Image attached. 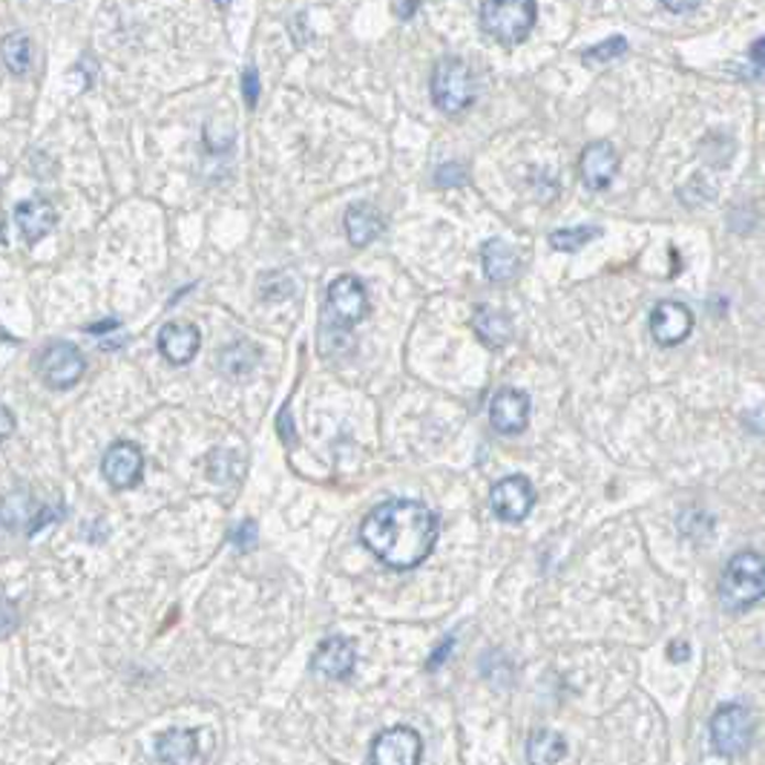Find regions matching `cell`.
<instances>
[{"mask_svg":"<svg viewBox=\"0 0 765 765\" xmlns=\"http://www.w3.org/2000/svg\"><path fill=\"white\" fill-rule=\"evenodd\" d=\"M15 225L26 242H41L58 225V210L53 208L50 199L32 196L15 208Z\"/></svg>","mask_w":765,"mask_h":765,"instance_id":"9a60e30c","label":"cell"},{"mask_svg":"<svg viewBox=\"0 0 765 765\" xmlns=\"http://www.w3.org/2000/svg\"><path fill=\"white\" fill-rule=\"evenodd\" d=\"M472 328H476L478 340L490 349H504L506 342L513 340V323L495 308H478L472 317Z\"/></svg>","mask_w":765,"mask_h":765,"instance_id":"ffe728a7","label":"cell"},{"mask_svg":"<svg viewBox=\"0 0 765 765\" xmlns=\"http://www.w3.org/2000/svg\"><path fill=\"white\" fill-rule=\"evenodd\" d=\"M383 233V216L372 205H351L346 210V237L354 248L372 245L374 239Z\"/></svg>","mask_w":765,"mask_h":765,"instance_id":"d6986e66","label":"cell"},{"mask_svg":"<svg viewBox=\"0 0 765 765\" xmlns=\"http://www.w3.org/2000/svg\"><path fill=\"white\" fill-rule=\"evenodd\" d=\"M0 417H3V438H12V426H15V420H12V412L3 409L0 412Z\"/></svg>","mask_w":765,"mask_h":765,"instance_id":"e575fe53","label":"cell"},{"mask_svg":"<svg viewBox=\"0 0 765 765\" xmlns=\"http://www.w3.org/2000/svg\"><path fill=\"white\" fill-rule=\"evenodd\" d=\"M231 542L237 544L239 550H251L253 544H256V524L253 521H242L231 533Z\"/></svg>","mask_w":765,"mask_h":765,"instance_id":"83f0119b","label":"cell"},{"mask_svg":"<svg viewBox=\"0 0 765 765\" xmlns=\"http://www.w3.org/2000/svg\"><path fill=\"white\" fill-rule=\"evenodd\" d=\"M276 431H280V438L285 440V444H294V424H291V415H288V409H283L280 415H276Z\"/></svg>","mask_w":765,"mask_h":765,"instance_id":"f546056e","label":"cell"},{"mask_svg":"<svg viewBox=\"0 0 765 765\" xmlns=\"http://www.w3.org/2000/svg\"><path fill=\"white\" fill-rule=\"evenodd\" d=\"M670 659H677V662H682V659H688V645L685 642H674L670 645Z\"/></svg>","mask_w":765,"mask_h":765,"instance_id":"836d02e7","label":"cell"},{"mask_svg":"<svg viewBox=\"0 0 765 765\" xmlns=\"http://www.w3.org/2000/svg\"><path fill=\"white\" fill-rule=\"evenodd\" d=\"M751 61L765 69V37H757V41L751 44Z\"/></svg>","mask_w":765,"mask_h":765,"instance_id":"1f68e13d","label":"cell"},{"mask_svg":"<svg viewBox=\"0 0 765 765\" xmlns=\"http://www.w3.org/2000/svg\"><path fill=\"white\" fill-rule=\"evenodd\" d=\"M567 757L565 736L558 731L538 729L527 740V763L529 765H558Z\"/></svg>","mask_w":765,"mask_h":765,"instance_id":"44dd1931","label":"cell"},{"mask_svg":"<svg viewBox=\"0 0 765 765\" xmlns=\"http://www.w3.org/2000/svg\"><path fill=\"white\" fill-rule=\"evenodd\" d=\"M579 173L581 182L590 190H604L619 173V153L610 142H593L581 150L579 156Z\"/></svg>","mask_w":765,"mask_h":765,"instance_id":"5bb4252c","label":"cell"},{"mask_svg":"<svg viewBox=\"0 0 765 765\" xmlns=\"http://www.w3.org/2000/svg\"><path fill=\"white\" fill-rule=\"evenodd\" d=\"M535 18H538V7L529 3V0H518V3H483L481 7L483 32L504 46H515L521 41H527L535 26Z\"/></svg>","mask_w":765,"mask_h":765,"instance_id":"277c9868","label":"cell"},{"mask_svg":"<svg viewBox=\"0 0 765 765\" xmlns=\"http://www.w3.org/2000/svg\"><path fill=\"white\" fill-rule=\"evenodd\" d=\"M110 328H119V320H105L101 326H87L89 335H101V331H110Z\"/></svg>","mask_w":765,"mask_h":765,"instance_id":"d590c367","label":"cell"},{"mask_svg":"<svg viewBox=\"0 0 765 765\" xmlns=\"http://www.w3.org/2000/svg\"><path fill=\"white\" fill-rule=\"evenodd\" d=\"M624 53H627V41L616 35V37H608V41H602V44L590 46L588 53L581 55V61H584V64H604V61L622 58Z\"/></svg>","mask_w":765,"mask_h":765,"instance_id":"d4e9b609","label":"cell"},{"mask_svg":"<svg viewBox=\"0 0 765 765\" xmlns=\"http://www.w3.org/2000/svg\"><path fill=\"white\" fill-rule=\"evenodd\" d=\"M199 754L196 731L171 729L156 740V757L162 765H194Z\"/></svg>","mask_w":765,"mask_h":765,"instance_id":"e0dca14e","label":"cell"},{"mask_svg":"<svg viewBox=\"0 0 765 765\" xmlns=\"http://www.w3.org/2000/svg\"><path fill=\"white\" fill-rule=\"evenodd\" d=\"M328 308L342 326H354L363 320L369 314V294H365L363 283L351 274L337 276L335 283L328 285Z\"/></svg>","mask_w":765,"mask_h":765,"instance_id":"7c38bea8","label":"cell"},{"mask_svg":"<svg viewBox=\"0 0 765 765\" xmlns=\"http://www.w3.org/2000/svg\"><path fill=\"white\" fill-rule=\"evenodd\" d=\"M37 369H41V380L46 386L55 389V392H64V389L75 386L84 378L87 360L69 342H53V346H46V351L37 360Z\"/></svg>","mask_w":765,"mask_h":765,"instance_id":"52a82bcc","label":"cell"},{"mask_svg":"<svg viewBox=\"0 0 765 765\" xmlns=\"http://www.w3.org/2000/svg\"><path fill=\"white\" fill-rule=\"evenodd\" d=\"M476 75L467 61L444 58L431 75V101L446 116H461L476 105Z\"/></svg>","mask_w":765,"mask_h":765,"instance_id":"3957f363","label":"cell"},{"mask_svg":"<svg viewBox=\"0 0 765 765\" xmlns=\"http://www.w3.org/2000/svg\"><path fill=\"white\" fill-rule=\"evenodd\" d=\"M3 61L12 75H26L32 67V41L23 32H9L3 37Z\"/></svg>","mask_w":765,"mask_h":765,"instance_id":"603a6c76","label":"cell"},{"mask_svg":"<svg viewBox=\"0 0 765 765\" xmlns=\"http://www.w3.org/2000/svg\"><path fill=\"white\" fill-rule=\"evenodd\" d=\"M602 237V228L595 225H581V228H561V231L550 233V245L561 253H576L584 245H590L593 239Z\"/></svg>","mask_w":765,"mask_h":765,"instance_id":"cb8c5ba5","label":"cell"},{"mask_svg":"<svg viewBox=\"0 0 765 765\" xmlns=\"http://www.w3.org/2000/svg\"><path fill=\"white\" fill-rule=\"evenodd\" d=\"M452 647H455V640H452V636H446L444 645H440L438 651H435V654L429 656V662H426V668H429V670L440 668V665H444V662H446V656L452 654Z\"/></svg>","mask_w":765,"mask_h":765,"instance_id":"4dcf8cb0","label":"cell"},{"mask_svg":"<svg viewBox=\"0 0 765 765\" xmlns=\"http://www.w3.org/2000/svg\"><path fill=\"white\" fill-rule=\"evenodd\" d=\"M424 740L409 725L380 731L369 748V765H420Z\"/></svg>","mask_w":765,"mask_h":765,"instance_id":"8992f818","label":"cell"},{"mask_svg":"<svg viewBox=\"0 0 765 765\" xmlns=\"http://www.w3.org/2000/svg\"><path fill=\"white\" fill-rule=\"evenodd\" d=\"M260 363V349L251 340H239L219 354V369L231 378H248Z\"/></svg>","mask_w":765,"mask_h":765,"instance_id":"7402d4cb","label":"cell"},{"mask_svg":"<svg viewBox=\"0 0 765 765\" xmlns=\"http://www.w3.org/2000/svg\"><path fill=\"white\" fill-rule=\"evenodd\" d=\"M693 331V312L679 299H662L654 305L651 312V337H654L659 346L670 349V346H679L691 337Z\"/></svg>","mask_w":765,"mask_h":765,"instance_id":"9c48e42d","label":"cell"},{"mask_svg":"<svg viewBox=\"0 0 765 765\" xmlns=\"http://www.w3.org/2000/svg\"><path fill=\"white\" fill-rule=\"evenodd\" d=\"M101 472L116 490H133L142 483L144 476V455L142 449L130 440H119L101 458Z\"/></svg>","mask_w":765,"mask_h":765,"instance_id":"30bf717a","label":"cell"},{"mask_svg":"<svg viewBox=\"0 0 765 765\" xmlns=\"http://www.w3.org/2000/svg\"><path fill=\"white\" fill-rule=\"evenodd\" d=\"M58 518H61V510H55V506H41L35 518L30 521V527H26V533H30V535L41 533V529L50 527V524H53V521H58Z\"/></svg>","mask_w":765,"mask_h":765,"instance_id":"f1b7e54d","label":"cell"},{"mask_svg":"<svg viewBox=\"0 0 765 765\" xmlns=\"http://www.w3.org/2000/svg\"><path fill=\"white\" fill-rule=\"evenodd\" d=\"M357 665V651L354 642L346 640V636H328L320 642V647L314 651L312 656V670L314 674H323L326 679H335L342 682L354 674Z\"/></svg>","mask_w":765,"mask_h":765,"instance_id":"4fadbf2b","label":"cell"},{"mask_svg":"<svg viewBox=\"0 0 765 765\" xmlns=\"http://www.w3.org/2000/svg\"><path fill=\"white\" fill-rule=\"evenodd\" d=\"M260 73H256V67H245V73H242V96H245V105L248 110H253V107L260 105Z\"/></svg>","mask_w":765,"mask_h":765,"instance_id":"4316f807","label":"cell"},{"mask_svg":"<svg viewBox=\"0 0 765 765\" xmlns=\"http://www.w3.org/2000/svg\"><path fill=\"white\" fill-rule=\"evenodd\" d=\"M481 265L490 283H510L518 274V253L504 239H490L481 248Z\"/></svg>","mask_w":765,"mask_h":765,"instance_id":"ac0fdd59","label":"cell"},{"mask_svg":"<svg viewBox=\"0 0 765 765\" xmlns=\"http://www.w3.org/2000/svg\"><path fill=\"white\" fill-rule=\"evenodd\" d=\"M529 394L521 389H501L490 403V424L501 435H521L529 426Z\"/></svg>","mask_w":765,"mask_h":765,"instance_id":"8fae6325","label":"cell"},{"mask_svg":"<svg viewBox=\"0 0 765 765\" xmlns=\"http://www.w3.org/2000/svg\"><path fill=\"white\" fill-rule=\"evenodd\" d=\"M490 506L495 518L506 521V524H521L535 506L533 481L527 476L501 478L490 492Z\"/></svg>","mask_w":765,"mask_h":765,"instance_id":"ba28073f","label":"cell"},{"mask_svg":"<svg viewBox=\"0 0 765 765\" xmlns=\"http://www.w3.org/2000/svg\"><path fill=\"white\" fill-rule=\"evenodd\" d=\"M392 9H394V15L412 18L417 12V3H409V7H401V3H397V7H392Z\"/></svg>","mask_w":765,"mask_h":765,"instance_id":"8d00e7d4","label":"cell"},{"mask_svg":"<svg viewBox=\"0 0 765 765\" xmlns=\"http://www.w3.org/2000/svg\"><path fill=\"white\" fill-rule=\"evenodd\" d=\"M765 599V556L743 550L731 558L720 579V602L731 613L748 610Z\"/></svg>","mask_w":765,"mask_h":765,"instance_id":"7a4b0ae2","label":"cell"},{"mask_svg":"<svg viewBox=\"0 0 765 765\" xmlns=\"http://www.w3.org/2000/svg\"><path fill=\"white\" fill-rule=\"evenodd\" d=\"M662 9H665V12H677V15H682V12H697L699 3H662Z\"/></svg>","mask_w":765,"mask_h":765,"instance_id":"d6a6232c","label":"cell"},{"mask_svg":"<svg viewBox=\"0 0 765 765\" xmlns=\"http://www.w3.org/2000/svg\"><path fill=\"white\" fill-rule=\"evenodd\" d=\"M201 335L194 323H167L159 335V351L167 357V363L187 365L199 354Z\"/></svg>","mask_w":765,"mask_h":765,"instance_id":"2e32d148","label":"cell"},{"mask_svg":"<svg viewBox=\"0 0 765 765\" xmlns=\"http://www.w3.org/2000/svg\"><path fill=\"white\" fill-rule=\"evenodd\" d=\"M711 743L722 757H736L754 743V717L743 702H725L711 717Z\"/></svg>","mask_w":765,"mask_h":765,"instance_id":"5b68a950","label":"cell"},{"mask_svg":"<svg viewBox=\"0 0 765 765\" xmlns=\"http://www.w3.org/2000/svg\"><path fill=\"white\" fill-rule=\"evenodd\" d=\"M435 185L438 187H463L467 185V171L458 162H446L435 171Z\"/></svg>","mask_w":765,"mask_h":765,"instance_id":"484cf974","label":"cell"},{"mask_svg":"<svg viewBox=\"0 0 765 765\" xmlns=\"http://www.w3.org/2000/svg\"><path fill=\"white\" fill-rule=\"evenodd\" d=\"M440 535L438 515L420 501L397 499L374 506L360 527V542L380 565L412 570L431 556Z\"/></svg>","mask_w":765,"mask_h":765,"instance_id":"6da1fadb","label":"cell"}]
</instances>
